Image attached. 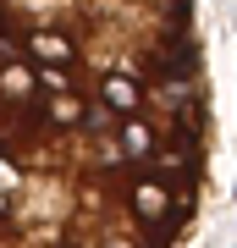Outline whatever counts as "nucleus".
Wrapping results in <instances>:
<instances>
[{
	"mask_svg": "<svg viewBox=\"0 0 237 248\" xmlns=\"http://www.w3.org/2000/svg\"><path fill=\"white\" fill-rule=\"evenodd\" d=\"M210 155L193 0H0V248H182Z\"/></svg>",
	"mask_w": 237,
	"mask_h": 248,
	"instance_id": "1",
	"label": "nucleus"
}]
</instances>
